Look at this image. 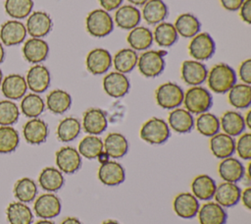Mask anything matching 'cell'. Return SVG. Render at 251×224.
I'll list each match as a JSON object with an SVG mask.
<instances>
[{
	"label": "cell",
	"mask_w": 251,
	"mask_h": 224,
	"mask_svg": "<svg viewBox=\"0 0 251 224\" xmlns=\"http://www.w3.org/2000/svg\"><path fill=\"white\" fill-rule=\"evenodd\" d=\"M25 82L27 87L34 93L44 92L50 85L51 76L47 67L35 64L26 73Z\"/></svg>",
	"instance_id": "cell-14"
},
{
	"label": "cell",
	"mask_w": 251,
	"mask_h": 224,
	"mask_svg": "<svg viewBox=\"0 0 251 224\" xmlns=\"http://www.w3.org/2000/svg\"><path fill=\"white\" fill-rule=\"evenodd\" d=\"M182 103L188 112L199 115L208 112L212 107L213 97L207 88L201 85H195L189 87L184 92Z\"/></svg>",
	"instance_id": "cell-2"
},
{
	"label": "cell",
	"mask_w": 251,
	"mask_h": 224,
	"mask_svg": "<svg viewBox=\"0 0 251 224\" xmlns=\"http://www.w3.org/2000/svg\"><path fill=\"white\" fill-rule=\"evenodd\" d=\"M218 173L225 182L236 183L245 176V167L241 161L229 156L222 159L218 166Z\"/></svg>",
	"instance_id": "cell-24"
},
{
	"label": "cell",
	"mask_w": 251,
	"mask_h": 224,
	"mask_svg": "<svg viewBox=\"0 0 251 224\" xmlns=\"http://www.w3.org/2000/svg\"><path fill=\"white\" fill-rule=\"evenodd\" d=\"M170 127L165 120L152 117L147 120L140 128V138L150 144H162L170 138Z\"/></svg>",
	"instance_id": "cell-5"
},
{
	"label": "cell",
	"mask_w": 251,
	"mask_h": 224,
	"mask_svg": "<svg viewBox=\"0 0 251 224\" xmlns=\"http://www.w3.org/2000/svg\"><path fill=\"white\" fill-rule=\"evenodd\" d=\"M126 41L135 51H143L148 49L153 42V33L146 27L137 26L129 30Z\"/></svg>",
	"instance_id": "cell-33"
},
{
	"label": "cell",
	"mask_w": 251,
	"mask_h": 224,
	"mask_svg": "<svg viewBox=\"0 0 251 224\" xmlns=\"http://www.w3.org/2000/svg\"><path fill=\"white\" fill-rule=\"evenodd\" d=\"M25 26L18 20H9L0 28V40L6 46H14L22 43L26 36Z\"/></svg>",
	"instance_id": "cell-13"
},
{
	"label": "cell",
	"mask_w": 251,
	"mask_h": 224,
	"mask_svg": "<svg viewBox=\"0 0 251 224\" xmlns=\"http://www.w3.org/2000/svg\"><path fill=\"white\" fill-rule=\"evenodd\" d=\"M49 53V45L42 38L30 37L23 46V55L25 59L31 64L43 62Z\"/></svg>",
	"instance_id": "cell-19"
},
{
	"label": "cell",
	"mask_w": 251,
	"mask_h": 224,
	"mask_svg": "<svg viewBox=\"0 0 251 224\" xmlns=\"http://www.w3.org/2000/svg\"><path fill=\"white\" fill-rule=\"evenodd\" d=\"M3 95L9 100H17L25 95L27 85L25 78L19 74H10L6 76L1 83Z\"/></svg>",
	"instance_id": "cell-20"
},
{
	"label": "cell",
	"mask_w": 251,
	"mask_h": 224,
	"mask_svg": "<svg viewBox=\"0 0 251 224\" xmlns=\"http://www.w3.org/2000/svg\"><path fill=\"white\" fill-rule=\"evenodd\" d=\"M38 183L44 191L54 193L64 186L65 179L63 173L58 168L48 166L41 170L38 176Z\"/></svg>",
	"instance_id": "cell-31"
},
{
	"label": "cell",
	"mask_w": 251,
	"mask_h": 224,
	"mask_svg": "<svg viewBox=\"0 0 251 224\" xmlns=\"http://www.w3.org/2000/svg\"><path fill=\"white\" fill-rule=\"evenodd\" d=\"M239 16L246 24H251V0H244L239 8Z\"/></svg>",
	"instance_id": "cell-50"
},
{
	"label": "cell",
	"mask_w": 251,
	"mask_h": 224,
	"mask_svg": "<svg viewBox=\"0 0 251 224\" xmlns=\"http://www.w3.org/2000/svg\"><path fill=\"white\" fill-rule=\"evenodd\" d=\"M113 58L110 52L104 48H94L90 50L85 59V65L92 75H102L110 70Z\"/></svg>",
	"instance_id": "cell-11"
},
{
	"label": "cell",
	"mask_w": 251,
	"mask_h": 224,
	"mask_svg": "<svg viewBox=\"0 0 251 224\" xmlns=\"http://www.w3.org/2000/svg\"><path fill=\"white\" fill-rule=\"evenodd\" d=\"M20 143V136L12 126H0V153L13 152Z\"/></svg>",
	"instance_id": "cell-45"
},
{
	"label": "cell",
	"mask_w": 251,
	"mask_h": 224,
	"mask_svg": "<svg viewBox=\"0 0 251 224\" xmlns=\"http://www.w3.org/2000/svg\"><path fill=\"white\" fill-rule=\"evenodd\" d=\"M20 117V109L15 102L9 99L0 101V126H11Z\"/></svg>",
	"instance_id": "cell-47"
},
{
	"label": "cell",
	"mask_w": 251,
	"mask_h": 224,
	"mask_svg": "<svg viewBox=\"0 0 251 224\" xmlns=\"http://www.w3.org/2000/svg\"><path fill=\"white\" fill-rule=\"evenodd\" d=\"M181 78L183 82L191 86L202 84L208 75L206 66L196 60H185L181 64Z\"/></svg>",
	"instance_id": "cell-16"
},
{
	"label": "cell",
	"mask_w": 251,
	"mask_h": 224,
	"mask_svg": "<svg viewBox=\"0 0 251 224\" xmlns=\"http://www.w3.org/2000/svg\"><path fill=\"white\" fill-rule=\"evenodd\" d=\"M198 199L187 192L180 193L176 196L173 201L174 211L177 216L184 219H190L197 215L199 210Z\"/></svg>",
	"instance_id": "cell-18"
},
{
	"label": "cell",
	"mask_w": 251,
	"mask_h": 224,
	"mask_svg": "<svg viewBox=\"0 0 251 224\" xmlns=\"http://www.w3.org/2000/svg\"><path fill=\"white\" fill-rule=\"evenodd\" d=\"M13 192L19 201L26 203L34 200L37 195V186L32 179L24 177L15 183Z\"/></svg>",
	"instance_id": "cell-41"
},
{
	"label": "cell",
	"mask_w": 251,
	"mask_h": 224,
	"mask_svg": "<svg viewBox=\"0 0 251 224\" xmlns=\"http://www.w3.org/2000/svg\"><path fill=\"white\" fill-rule=\"evenodd\" d=\"M137 60L138 55L135 50L131 48H123L115 54L113 64L117 72L126 75L130 73L136 67Z\"/></svg>",
	"instance_id": "cell-38"
},
{
	"label": "cell",
	"mask_w": 251,
	"mask_h": 224,
	"mask_svg": "<svg viewBox=\"0 0 251 224\" xmlns=\"http://www.w3.org/2000/svg\"><path fill=\"white\" fill-rule=\"evenodd\" d=\"M133 6H143L148 0H127Z\"/></svg>",
	"instance_id": "cell-57"
},
{
	"label": "cell",
	"mask_w": 251,
	"mask_h": 224,
	"mask_svg": "<svg viewBox=\"0 0 251 224\" xmlns=\"http://www.w3.org/2000/svg\"><path fill=\"white\" fill-rule=\"evenodd\" d=\"M200 224H226L227 213L225 207L216 201H207L197 212Z\"/></svg>",
	"instance_id": "cell-22"
},
{
	"label": "cell",
	"mask_w": 251,
	"mask_h": 224,
	"mask_svg": "<svg viewBox=\"0 0 251 224\" xmlns=\"http://www.w3.org/2000/svg\"><path fill=\"white\" fill-rule=\"evenodd\" d=\"M129 87L130 84L127 77L120 72H111L103 78V88L111 97L120 98L125 96Z\"/></svg>",
	"instance_id": "cell-15"
},
{
	"label": "cell",
	"mask_w": 251,
	"mask_h": 224,
	"mask_svg": "<svg viewBox=\"0 0 251 224\" xmlns=\"http://www.w3.org/2000/svg\"><path fill=\"white\" fill-rule=\"evenodd\" d=\"M34 224H55V223L49 219H42V220L36 221Z\"/></svg>",
	"instance_id": "cell-59"
},
{
	"label": "cell",
	"mask_w": 251,
	"mask_h": 224,
	"mask_svg": "<svg viewBox=\"0 0 251 224\" xmlns=\"http://www.w3.org/2000/svg\"><path fill=\"white\" fill-rule=\"evenodd\" d=\"M114 20L120 28L130 30L139 25L141 13L133 5H123L117 9Z\"/></svg>",
	"instance_id": "cell-27"
},
{
	"label": "cell",
	"mask_w": 251,
	"mask_h": 224,
	"mask_svg": "<svg viewBox=\"0 0 251 224\" xmlns=\"http://www.w3.org/2000/svg\"><path fill=\"white\" fill-rule=\"evenodd\" d=\"M244 122H245V126L248 129H251V110H248V112L246 113L244 117Z\"/></svg>",
	"instance_id": "cell-56"
},
{
	"label": "cell",
	"mask_w": 251,
	"mask_h": 224,
	"mask_svg": "<svg viewBox=\"0 0 251 224\" xmlns=\"http://www.w3.org/2000/svg\"><path fill=\"white\" fill-rule=\"evenodd\" d=\"M124 0H99V4L101 5L102 9L109 12L118 9Z\"/></svg>",
	"instance_id": "cell-52"
},
{
	"label": "cell",
	"mask_w": 251,
	"mask_h": 224,
	"mask_svg": "<svg viewBox=\"0 0 251 224\" xmlns=\"http://www.w3.org/2000/svg\"><path fill=\"white\" fill-rule=\"evenodd\" d=\"M61 224H82V223L80 222V220H79L78 218L70 216V217L65 218V219L61 222Z\"/></svg>",
	"instance_id": "cell-54"
},
{
	"label": "cell",
	"mask_w": 251,
	"mask_h": 224,
	"mask_svg": "<svg viewBox=\"0 0 251 224\" xmlns=\"http://www.w3.org/2000/svg\"><path fill=\"white\" fill-rule=\"evenodd\" d=\"M235 151L243 160L251 159V134L242 133L235 142Z\"/></svg>",
	"instance_id": "cell-48"
},
{
	"label": "cell",
	"mask_w": 251,
	"mask_h": 224,
	"mask_svg": "<svg viewBox=\"0 0 251 224\" xmlns=\"http://www.w3.org/2000/svg\"><path fill=\"white\" fill-rule=\"evenodd\" d=\"M102 224H121L120 222H118L117 220H113V219H109V220H106L104 222H102Z\"/></svg>",
	"instance_id": "cell-60"
},
{
	"label": "cell",
	"mask_w": 251,
	"mask_h": 224,
	"mask_svg": "<svg viewBox=\"0 0 251 224\" xmlns=\"http://www.w3.org/2000/svg\"><path fill=\"white\" fill-rule=\"evenodd\" d=\"M240 199L247 209H251V188L247 187L240 194Z\"/></svg>",
	"instance_id": "cell-53"
},
{
	"label": "cell",
	"mask_w": 251,
	"mask_h": 224,
	"mask_svg": "<svg viewBox=\"0 0 251 224\" xmlns=\"http://www.w3.org/2000/svg\"><path fill=\"white\" fill-rule=\"evenodd\" d=\"M85 27L91 36L102 38L113 31L114 21L109 12L103 9H95L87 15Z\"/></svg>",
	"instance_id": "cell-4"
},
{
	"label": "cell",
	"mask_w": 251,
	"mask_h": 224,
	"mask_svg": "<svg viewBox=\"0 0 251 224\" xmlns=\"http://www.w3.org/2000/svg\"><path fill=\"white\" fill-rule=\"evenodd\" d=\"M4 58H5V50H4L3 44L0 41V64L4 61Z\"/></svg>",
	"instance_id": "cell-58"
},
{
	"label": "cell",
	"mask_w": 251,
	"mask_h": 224,
	"mask_svg": "<svg viewBox=\"0 0 251 224\" xmlns=\"http://www.w3.org/2000/svg\"><path fill=\"white\" fill-rule=\"evenodd\" d=\"M55 161L57 168L65 174H73L81 166V156L73 146H63L57 150Z\"/></svg>",
	"instance_id": "cell-9"
},
{
	"label": "cell",
	"mask_w": 251,
	"mask_h": 224,
	"mask_svg": "<svg viewBox=\"0 0 251 224\" xmlns=\"http://www.w3.org/2000/svg\"><path fill=\"white\" fill-rule=\"evenodd\" d=\"M97 159L99 160V162L102 164V163H104V162H106V161H108V160H110V157L107 155V153L103 150L98 156H97Z\"/></svg>",
	"instance_id": "cell-55"
},
{
	"label": "cell",
	"mask_w": 251,
	"mask_h": 224,
	"mask_svg": "<svg viewBox=\"0 0 251 224\" xmlns=\"http://www.w3.org/2000/svg\"><path fill=\"white\" fill-rule=\"evenodd\" d=\"M169 127L178 134L189 133L194 127V118L185 108L173 109L168 117Z\"/></svg>",
	"instance_id": "cell-26"
},
{
	"label": "cell",
	"mask_w": 251,
	"mask_h": 224,
	"mask_svg": "<svg viewBox=\"0 0 251 224\" xmlns=\"http://www.w3.org/2000/svg\"><path fill=\"white\" fill-rule=\"evenodd\" d=\"M72 105V96L63 89H54L46 97V106L54 114H63L70 109Z\"/></svg>",
	"instance_id": "cell-36"
},
{
	"label": "cell",
	"mask_w": 251,
	"mask_h": 224,
	"mask_svg": "<svg viewBox=\"0 0 251 224\" xmlns=\"http://www.w3.org/2000/svg\"><path fill=\"white\" fill-rule=\"evenodd\" d=\"M178 38V34L175 28V26L171 23L162 22L158 24L153 32V40L161 47L173 46Z\"/></svg>",
	"instance_id": "cell-39"
},
{
	"label": "cell",
	"mask_w": 251,
	"mask_h": 224,
	"mask_svg": "<svg viewBox=\"0 0 251 224\" xmlns=\"http://www.w3.org/2000/svg\"><path fill=\"white\" fill-rule=\"evenodd\" d=\"M209 146L212 154L219 159L229 157L235 152L234 139L225 133H217L211 137Z\"/></svg>",
	"instance_id": "cell-23"
},
{
	"label": "cell",
	"mask_w": 251,
	"mask_h": 224,
	"mask_svg": "<svg viewBox=\"0 0 251 224\" xmlns=\"http://www.w3.org/2000/svg\"><path fill=\"white\" fill-rule=\"evenodd\" d=\"M194 125L196 126V130L202 136L205 137H213L217 133L220 132V119L213 113L204 112L199 114L194 121Z\"/></svg>",
	"instance_id": "cell-42"
},
{
	"label": "cell",
	"mask_w": 251,
	"mask_h": 224,
	"mask_svg": "<svg viewBox=\"0 0 251 224\" xmlns=\"http://www.w3.org/2000/svg\"><path fill=\"white\" fill-rule=\"evenodd\" d=\"M2 80H3V73H2V71H1V69H0V84H1V83H2Z\"/></svg>",
	"instance_id": "cell-61"
},
{
	"label": "cell",
	"mask_w": 251,
	"mask_h": 224,
	"mask_svg": "<svg viewBox=\"0 0 251 224\" xmlns=\"http://www.w3.org/2000/svg\"><path fill=\"white\" fill-rule=\"evenodd\" d=\"M216 182L206 174L196 176L191 182V194L200 200H210L214 197Z\"/></svg>",
	"instance_id": "cell-30"
},
{
	"label": "cell",
	"mask_w": 251,
	"mask_h": 224,
	"mask_svg": "<svg viewBox=\"0 0 251 224\" xmlns=\"http://www.w3.org/2000/svg\"><path fill=\"white\" fill-rule=\"evenodd\" d=\"M178 35L184 38H192L200 31L201 24L199 20L190 13L180 14L174 24Z\"/></svg>",
	"instance_id": "cell-34"
},
{
	"label": "cell",
	"mask_w": 251,
	"mask_h": 224,
	"mask_svg": "<svg viewBox=\"0 0 251 224\" xmlns=\"http://www.w3.org/2000/svg\"><path fill=\"white\" fill-rule=\"evenodd\" d=\"M183 94L182 88L177 84L167 82L157 87L155 99L161 108L173 110L182 104Z\"/></svg>",
	"instance_id": "cell-6"
},
{
	"label": "cell",
	"mask_w": 251,
	"mask_h": 224,
	"mask_svg": "<svg viewBox=\"0 0 251 224\" xmlns=\"http://www.w3.org/2000/svg\"><path fill=\"white\" fill-rule=\"evenodd\" d=\"M238 74L243 84H251V59H246L241 62L238 68Z\"/></svg>",
	"instance_id": "cell-49"
},
{
	"label": "cell",
	"mask_w": 251,
	"mask_h": 224,
	"mask_svg": "<svg viewBox=\"0 0 251 224\" xmlns=\"http://www.w3.org/2000/svg\"><path fill=\"white\" fill-rule=\"evenodd\" d=\"M52 26L53 23L49 14L43 11H35L29 14L25 28L31 37L42 38L51 31Z\"/></svg>",
	"instance_id": "cell-10"
},
{
	"label": "cell",
	"mask_w": 251,
	"mask_h": 224,
	"mask_svg": "<svg viewBox=\"0 0 251 224\" xmlns=\"http://www.w3.org/2000/svg\"><path fill=\"white\" fill-rule=\"evenodd\" d=\"M142 18L148 25H158L168 16V7L163 0H148L142 8Z\"/></svg>",
	"instance_id": "cell-32"
},
{
	"label": "cell",
	"mask_w": 251,
	"mask_h": 224,
	"mask_svg": "<svg viewBox=\"0 0 251 224\" xmlns=\"http://www.w3.org/2000/svg\"><path fill=\"white\" fill-rule=\"evenodd\" d=\"M209 88L215 93H226L236 84L235 71L226 63H219L212 67L207 75Z\"/></svg>",
	"instance_id": "cell-1"
},
{
	"label": "cell",
	"mask_w": 251,
	"mask_h": 224,
	"mask_svg": "<svg viewBox=\"0 0 251 224\" xmlns=\"http://www.w3.org/2000/svg\"><path fill=\"white\" fill-rule=\"evenodd\" d=\"M62 209L60 198L52 193L40 195L34 201L33 210L36 216L42 219H51L58 216Z\"/></svg>",
	"instance_id": "cell-8"
},
{
	"label": "cell",
	"mask_w": 251,
	"mask_h": 224,
	"mask_svg": "<svg viewBox=\"0 0 251 224\" xmlns=\"http://www.w3.org/2000/svg\"><path fill=\"white\" fill-rule=\"evenodd\" d=\"M45 109V102L38 93H28L21 101V110L28 118H37Z\"/></svg>",
	"instance_id": "cell-43"
},
{
	"label": "cell",
	"mask_w": 251,
	"mask_h": 224,
	"mask_svg": "<svg viewBox=\"0 0 251 224\" xmlns=\"http://www.w3.org/2000/svg\"><path fill=\"white\" fill-rule=\"evenodd\" d=\"M77 151L86 159H95L103 151V140L97 136L88 135L79 141Z\"/></svg>",
	"instance_id": "cell-44"
},
{
	"label": "cell",
	"mask_w": 251,
	"mask_h": 224,
	"mask_svg": "<svg viewBox=\"0 0 251 224\" xmlns=\"http://www.w3.org/2000/svg\"><path fill=\"white\" fill-rule=\"evenodd\" d=\"M81 130V124L75 117H67L60 121L57 127V138L62 142H69L75 140Z\"/></svg>",
	"instance_id": "cell-40"
},
{
	"label": "cell",
	"mask_w": 251,
	"mask_h": 224,
	"mask_svg": "<svg viewBox=\"0 0 251 224\" xmlns=\"http://www.w3.org/2000/svg\"><path fill=\"white\" fill-rule=\"evenodd\" d=\"M216 50V44L208 32H198L194 35L189 44L188 52L189 55L196 61H206L210 59Z\"/></svg>",
	"instance_id": "cell-7"
},
{
	"label": "cell",
	"mask_w": 251,
	"mask_h": 224,
	"mask_svg": "<svg viewBox=\"0 0 251 224\" xmlns=\"http://www.w3.org/2000/svg\"><path fill=\"white\" fill-rule=\"evenodd\" d=\"M220 127L225 134L230 137H237L241 135L246 126L244 117L237 111H226L220 119Z\"/></svg>",
	"instance_id": "cell-29"
},
{
	"label": "cell",
	"mask_w": 251,
	"mask_h": 224,
	"mask_svg": "<svg viewBox=\"0 0 251 224\" xmlns=\"http://www.w3.org/2000/svg\"><path fill=\"white\" fill-rule=\"evenodd\" d=\"M97 176L103 185L114 187L125 182L126 171L119 162L108 160L100 165Z\"/></svg>",
	"instance_id": "cell-12"
},
{
	"label": "cell",
	"mask_w": 251,
	"mask_h": 224,
	"mask_svg": "<svg viewBox=\"0 0 251 224\" xmlns=\"http://www.w3.org/2000/svg\"><path fill=\"white\" fill-rule=\"evenodd\" d=\"M166 50H146L137 60V67L140 74L146 78H155L163 73L166 67L164 57Z\"/></svg>",
	"instance_id": "cell-3"
},
{
	"label": "cell",
	"mask_w": 251,
	"mask_h": 224,
	"mask_svg": "<svg viewBox=\"0 0 251 224\" xmlns=\"http://www.w3.org/2000/svg\"><path fill=\"white\" fill-rule=\"evenodd\" d=\"M23 135L26 142L40 144L48 137V126L39 118H31L23 127Z\"/></svg>",
	"instance_id": "cell-25"
},
{
	"label": "cell",
	"mask_w": 251,
	"mask_h": 224,
	"mask_svg": "<svg viewBox=\"0 0 251 224\" xmlns=\"http://www.w3.org/2000/svg\"><path fill=\"white\" fill-rule=\"evenodd\" d=\"M103 150L110 158H122L128 150L127 140L120 133H110L103 140Z\"/></svg>",
	"instance_id": "cell-28"
},
{
	"label": "cell",
	"mask_w": 251,
	"mask_h": 224,
	"mask_svg": "<svg viewBox=\"0 0 251 224\" xmlns=\"http://www.w3.org/2000/svg\"><path fill=\"white\" fill-rule=\"evenodd\" d=\"M108 127L105 112L100 108H89L83 113L82 128L88 135L98 136Z\"/></svg>",
	"instance_id": "cell-17"
},
{
	"label": "cell",
	"mask_w": 251,
	"mask_h": 224,
	"mask_svg": "<svg viewBox=\"0 0 251 224\" xmlns=\"http://www.w3.org/2000/svg\"><path fill=\"white\" fill-rule=\"evenodd\" d=\"M241 190L235 183L222 182L216 187L214 198L223 207H231L240 200Z\"/></svg>",
	"instance_id": "cell-21"
},
{
	"label": "cell",
	"mask_w": 251,
	"mask_h": 224,
	"mask_svg": "<svg viewBox=\"0 0 251 224\" xmlns=\"http://www.w3.org/2000/svg\"><path fill=\"white\" fill-rule=\"evenodd\" d=\"M227 99L231 106L245 109L251 105V86L246 84H235L228 91Z\"/></svg>",
	"instance_id": "cell-37"
},
{
	"label": "cell",
	"mask_w": 251,
	"mask_h": 224,
	"mask_svg": "<svg viewBox=\"0 0 251 224\" xmlns=\"http://www.w3.org/2000/svg\"><path fill=\"white\" fill-rule=\"evenodd\" d=\"M6 215L9 224H31L33 214L31 209L24 202H11L6 208Z\"/></svg>",
	"instance_id": "cell-35"
},
{
	"label": "cell",
	"mask_w": 251,
	"mask_h": 224,
	"mask_svg": "<svg viewBox=\"0 0 251 224\" xmlns=\"http://www.w3.org/2000/svg\"><path fill=\"white\" fill-rule=\"evenodd\" d=\"M6 13L16 19H24L29 16L33 8L32 0H6L4 4Z\"/></svg>",
	"instance_id": "cell-46"
},
{
	"label": "cell",
	"mask_w": 251,
	"mask_h": 224,
	"mask_svg": "<svg viewBox=\"0 0 251 224\" xmlns=\"http://www.w3.org/2000/svg\"><path fill=\"white\" fill-rule=\"evenodd\" d=\"M220 1H221L223 8L227 11H230V12L239 10L240 6L244 2V0H220Z\"/></svg>",
	"instance_id": "cell-51"
}]
</instances>
